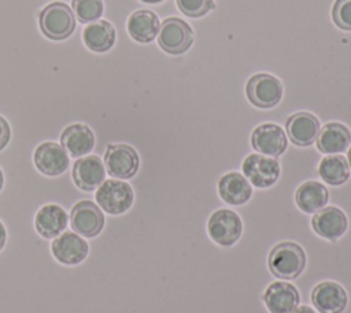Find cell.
<instances>
[{
    "mask_svg": "<svg viewBox=\"0 0 351 313\" xmlns=\"http://www.w3.org/2000/svg\"><path fill=\"white\" fill-rule=\"evenodd\" d=\"M60 146L70 158L78 159L92 152L95 147V135L85 124H71L60 133Z\"/></svg>",
    "mask_w": 351,
    "mask_h": 313,
    "instance_id": "obj_18",
    "label": "cell"
},
{
    "mask_svg": "<svg viewBox=\"0 0 351 313\" xmlns=\"http://www.w3.org/2000/svg\"><path fill=\"white\" fill-rule=\"evenodd\" d=\"M292 313H317V312L313 310V308H310L308 305H302V306H298Z\"/></svg>",
    "mask_w": 351,
    "mask_h": 313,
    "instance_id": "obj_31",
    "label": "cell"
},
{
    "mask_svg": "<svg viewBox=\"0 0 351 313\" xmlns=\"http://www.w3.org/2000/svg\"><path fill=\"white\" fill-rule=\"evenodd\" d=\"M351 143L350 129L340 122L325 124L317 136V148L328 155L344 152Z\"/></svg>",
    "mask_w": 351,
    "mask_h": 313,
    "instance_id": "obj_21",
    "label": "cell"
},
{
    "mask_svg": "<svg viewBox=\"0 0 351 313\" xmlns=\"http://www.w3.org/2000/svg\"><path fill=\"white\" fill-rule=\"evenodd\" d=\"M71 10L81 23H92L103 15V0H71Z\"/></svg>",
    "mask_w": 351,
    "mask_h": 313,
    "instance_id": "obj_26",
    "label": "cell"
},
{
    "mask_svg": "<svg viewBox=\"0 0 351 313\" xmlns=\"http://www.w3.org/2000/svg\"><path fill=\"white\" fill-rule=\"evenodd\" d=\"M245 93L248 100L259 108H271L282 97V85L271 74L259 73L251 76L247 81Z\"/></svg>",
    "mask_w": 351,
    "mask_h": 313,
    "instance_id": "obj_9",
    "label": "cell"
},
{
    "mask_svg": "<svg viewBox=\"0 0 351 313\" xmlns=\"http://www.w3.org/2000/svg\"><path fill=\"white\" fill-rule=\"evenodd\" d=\"M106 172L118 180L132 178L140 167V156L137 151L123 143L108 144L104 152Z\"/></svg>",
    "mask_w": 351,
    "mask_h": 313,
    "instance_id": "obj_7",
    "label": "cell"
},
{
    "mask_svg": "<svg viewBox=\"0 0 351 313\" xmlns=\"http://www.w3.org/2000/svg\"><path fill=\"white\" fill-rule=\"evenodd\" d=\"M7 228L3 224V221L0 220V253L4 250L5 244H7Z\"/></svg>",
    "mask_w": 351,
    "mask_h": 313,
    "instance_id": "obj_30",
    "label": "cell"
},
{
    "mask_svg": "<svg viewBox=\"0 0 351 313\" xmlns=\"http://www.w3.org/2000/svg\"><path fill=\"white\" fill-rule=\"evenodd\" d=\"M96 205L107 214L121 216L126 213L133 202L134 192L130 184L118 178L104 180L95 194Z\"/></svg>",
    "mask_w": 351,
    "mask_h": 313,
    "instance_id": "obj_3",
    "label": "cell"
},
{
    "mask_svg": "<svg viewBox=\"0 0 351 313\" xmlns=\"http://www.w3.org/2000/svg\"><path fill=\"white\" fill-rule=\"evenodd\" d=\"M10 139H11L10 124L3 115H0V151L7 147V144L10 143Z\"/></svg>",
    "mask_w": 351,
    "mask_h": 313,
    "instance_id": "obj_29",
    "label": "cell"
},
{
    "mask_svg": "<svg viewBox=\"0 0 351 313\" xmlns=\"http://www.w3.org/2000/svg\"><path fill=\"white\" fill-rule=\"evenodd\" d=\"M33 162L41 174L56 177L69 169L70 156L60 144L55 141H44L36 147Z\"/></svg>",
    "mask_w": 351,
    "mask_h": 313,
    "instance_id": "obj_11",
    "label": "cell"
},
{
    "mask_svg": "<svg viewBox=\"0 0 351 313\" xmlns=\"http://www.w3.org/2000/svg\"><path fill=\"white\" fill-rule=\"evenodd\" d=\"M263 302L270 313H292L300 302V295L293 284L274 281L265 290Z\"/></svg>",
    "mask_w": 351,
    "mask_h": 313,
    "instance_id": "obj_17",
    "label": "cell"
},
{
    "mask_svg": "<svg viewBox=\"0 0 351 313\" xmlns=\"http://www.w3.org/2000/svg\"><path fill=\"white\" fill-rule=\"evenodd\" d=\"M143 3H148V4H156V3H162L163 0H140Z\"/></svg>",
    "mask_w": 351,
    "mask_h": 313,
    "instance_id": "obj_34",
    "label": "cell"
},
{
    "mask_svg": "<svg viewBox=\"0 0 351 313\" xmlns=\"http://www.w3.org/2000/svg\"><path fill=\"white\" fill-rule=\"evenodd\" d=\"M350 166L346 156L333 154L324 156L318 165L321 178L329 185H341L350 178Z\"/></svg>",
    "mask_w": 351,
    "mask_h": 313,
    "instance_id": "obj_25",
    "label": "cell"
},
{
    "mask_svg": "<svg viewBox=\"0 0 351 313\" xmlns=\"http://www.w3.org/2000/svg\"><path fill=\"white\" fill-rule=\"evenodd\" d=\"M49 250L55 261L63 266L81 265L90 253V244L85 237L74 231H64L49 244Z\"/></svg>",
    "mask_w": 351,
    "mask_h": 313,
    "instance_id": "obj_5",
    "label": "cell"
},
{
    "mask_svg": "<svg viewBox=\"0 0 351 313\" xmlns=\"http://www.w3.org/2000/svg\"><path fill=\"white\" fill-rule=\"evenodd\" d=\"M208 236L222 247L233 246L241 236L243 222L240 216L229 209L215 210L207 221Z\"/></svg>",
    "mask_w": 351,
    "mask_h": 313,
    "instance_id": "obj_8",
    "label": "cell"
},
{
    "mask_svg": "<svg viewBox=\"0 0 351 313\" xmlns=\"http://www.w3.org/2000/svg\"><path fill=\"white\" fill-rule=\"evenodd\" d=\"M252 148L262 155L280 156L288 147V137L277 124L258 125L251 133Z\"/></svg>",
    "mask_w": 351,
    "mask_h": 313,
    "instance_id": "obj_13",
    "label": "cell"
},
{
    "mask_svg": "<svg viewBox=\"0 0 351 313\" xmlns=\"http://www.w3.org/2000/svg\"><path fill=\"white\" fill-rule=\"evenodd\" d=\"M69 222L75 233L85 239H93L103 232L106 218L103 210L95 202L82 199L73 205Z\"/></svg>",
    "mask_w": 351,
    "mask_h": 313,
    "instance_id": "obj_4",
    "label": "cell"
},
{
    "mask_svg": "<svg viewBox=\"0 0 351 313\" xmlns=\"http://www.w3.org/2000/svg\"><path fill=\"white\" fill-rule=\"evenodd\" d=\"M332 19L339 29L351 32V0H336L332 7Z\"/></svg>",
    "mask_w": 351,
    "mask_h": 313,
    "instance_id": "obj_28",
    "label": "cell"
},
{
    "mask_svg": "<svg viewBox=\"0 0 351 313\" xmlns=\"http://www.w3.org/2000/svg\"><path fill=\"white\" fill-rule=\"evenodd\" d=\"M218 194L225 203L232 206H240L251 199L252 187L250 181L244 177V174L230 172L219 178Z\"/></svg>",
    "mask_w": 351,
    "mask_h": 313,
    "instance_id": "obj_20",
    "label": "cell"
},
{
    "mask_svg": "<svg viewBox=\"0 0 351 313\" xmlns=\"http://www.w3.org/2000/svg\"><path fill=\"white\" fill-rule=\"evenodd\" d=\"M38 26L49 40H66L75 29V16L66 3L53 1L40 11Z\"/></svg>",
    "mask_w": 351,
    "mask_h": 313,
    "instance_id": "obj_2",
    "label": "cell"
},
{
    "mask_svg": "<svg viewBox=\"0 0 351 313\" xmlns=\"http://www.w3.org/2000/svg\"><path fill=\"white\" fill-rule=\"evenodd\" d=\"M106 166L100 156L88 154L75 159L71 169V177L77 188L84 192H92L106 180Z\"/></svg>",
    "mask_w": 351,
    "mask_h": 313,
    "instance_id": "obj_12",
    "label": "cell"
},
{
    "mask_svg": "<svg viewBox=\"0 0 351 313\" xmlns=\"http://www.w3.org/2000/svg\"><path fill=\"white\" fill-rule=\"evenodd\" d=\"M193 43L192 27L177 16L166 18L159 27L158 44L170 55H181L186 52Z\"/></svg>",
    "mask_w": 351,
    "mask_h": 313,
    "instance_id": "obj_6",
    "label": "cell"
},
{
    "mask_svg": "<svg viewBox=\"0 0 351 313\" xmlns=\"http://www.w3.org/2000/svg\"><path fill=\"white\" fill-rule=\"evenodd\" d=\"M84 44L93 52H107L115 43V29L108 21H95L82 30Z\"/></svg>",
    "mask_w": 351,
    "mask_h": 313,
    "instance_id": "obj_24",
    "label": "cell"
},
{
    "mask_svg": "<svg viewBox=\"0 0 351 313\" xmlns=\"http://www.w3.org/2000/svg\"><path fill=\"white\" fill-rule=\"evenodd\" d=\"M178 10L189 18H200L214 10V0H176Z\"/></svg>",
    "mask_w": 351,
    "mask_h": 313,
    "instance_id": "obj_27",
    "label": "cell"
},
{
    "mask_svg": "<svg viewBox=\"0 0 351 313\" xmlns=\"http://www.w3.org/2000/svg\"><path fill=\"white\" fill-rule=\"evenodd\" d=\"M347 162H348V166H350V170H351V147L348 148V152H347Z\"/></svg>",
    "mask_w": 351,
    "mask_h": 313,
    "instance_id": "obj_33",
    "label": "cell"
},
{
    "mask_svg": "<svg viewBox=\"0 0 351 313\" xmlns=\"http://www.w3.org/2000/svg\"><path fill=\"white\" fill-rule=\"evenodd\" d=\"M244 177L250 181L251 185L256 188H269L280 177V163L276 158L262 155V154H250L245 156L241 165Z\"/></svg>",
    "mask_w": 351,
    "mask_h": 313,
    "instance_id": "obj_10",
    "label": "cell"
},
{
    "mask_svg": "<svg viewBox=\"0 0 351 313\" xmlns=\"http://www.w3.org/2000/svg\"><path fill=\"white\" fill-rule=\"evenodd\" d=\"M3 187H4V173H3V170L0 169V192H1Z\"/></svg>",
    "mask_w": 351,
    "mask_h": 313,
    "instance_id": "obj_32",
    "label": "cell"
},
{
    "mask_svg": "<svg viewBox=\"0 0 351 313\" xmlns=\"http://www.w3.org/2000/svg\"><path fill=\"white\" fill-rule=\"evenodd\" d=\"M329 200L328 188L318 181H304L295 192V202L298 207L307 214H314L324 209Z\"/></svg>",
    "mask_w": 351,
    "mask_h": 313,
    "instance_id": "obj_23",
    "label": "cell"
},
{
    "mask_svg": "<svg viewBox=\"0 0 351 313\" xmlns=\"http://www.w3.org/2000/svg\"><path fill=\"white\" fill-rule=\"evenodd\" d=\"M311 227L314 232L330 242L340 239L348 227V220L344 211L336 206H325L314 213L311 218Z\"/></svg>",
    "mask_w": 351,
    "mask_h": 313,
    "instance_id": "obj_15",
    "label": "cell"
},
{
    "mask_svg": "<svg viewBox=\"0 0 351 313\" xmlns=\"http://www.w3.org/2000/svg\"><path fill=\"white\" fill-rule=\"evenodd\" d=\"M267 265L273 276L282 280H292L303 272L306 253L295 242H281L271 248Z\"/></svg>",
    "mask_w": 351,
    "mask_h": 313,
    "instance_id": "obj_1",
    "label": "cell"
},
{
    "mask_svg": "<svg viewBox=\"0 0 351 313\" xmlns=\"http://www.w3.org/2000/svg\"><path fill=\"white\" fill-rule=\"evenodd\" d=\"M69 225V214L64 207L56 203L41 206L34 214V231L47 240H52L66 231Z\"/></svg>",
    "mask_w": 351,
    "mask_h": 313,
    "instance_id": "obj_14",
    "label": "cell"
},
{
    "mask_svg": "<svg viewBox=\"0 0 351 313\" xmlns=\"http://www.w3.org/2000/svg\"><path fill=\"white\" fill-rule=\"evenodd\" d=\"M128 32L137 43H151L159 33V18L149 10H137L128 19Z\"/></svg>",
    "mask_w": 351,
    "mask_h": 313,
    "instance_id": "obj_22",
    "label": "cell"
},
{
    "mask_svg": "<svg viewBox=\"0 0 351 313\" xmlns=\"http://www.w3.org/2000/svg\"><path fill=\"white\" fill-rule=\"evenodd\" d=\"M311 302L319 313H343L348 297L343 286L336 281L325 280L313 288Z\"/></svg>",
    "mask_w": 351,
    "mask_h": 313,
    "instance_id": "obj_16",
    "label": "cell"
},
{
    "mask_svg": "<svg viewBox=\"0 0 351 313\" xmlns=\"http://www.w3.org/2000/svg\"><path fill=\"white\" fill-rule=\"evenodd\" d=\"M285 129L289 140L299 147L311 146L319 133V121L315 115L300 111L292 114L285 124Z\"/></svg>",
    "mask_w": 351,
    "mask_h": 313,
    "instance_id": "obj_19",
    "label": "cell"
}]
</instances>
